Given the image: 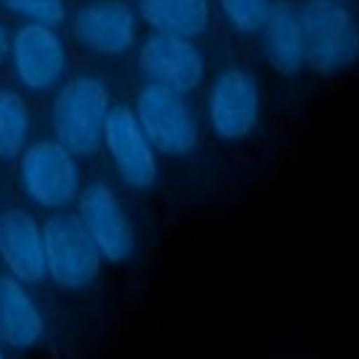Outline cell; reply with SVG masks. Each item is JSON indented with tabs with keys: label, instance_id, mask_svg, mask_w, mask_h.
<instances>
[{
	"label": "cell",
	"instance_id": "6da1fadb",
	"mask_svg": "<svg viewBox=\"0 0 359 359\" xmlns=\"http://www.w3.org/2000/svg\"><path fill=\"white\" fill-rule=\"evenodd\" d=\"M205 135L222 149L252 143L264 126V90L255 70L238 59L222 62L199 90Z\"/></svg>",
	"mask_w": 359,
	"mask_h": 359
},
{
	"label": "cell",
	"instance_id": "7a4b0ae2",
	"mask_svg": "<svg viewBox=\"0 0 359 359\" xmlns=\"http://www.w3.org/2000/svg\"><path fill=\"white\" fill-rule=\"evenodd\" d=\"M115 104L109 81L95 70H70L48 95L50 135L67 146L81 163L101 154L104 121Z\"/></svg>",
	"mask_w": 359,
	"mask_h": 359
},
{
	"label": "cell",
	"instance_id": "3957f363",
	"mask_svg": "<svg viewBox=\"0 0 359 359\" xmlns=\"http://www.w3.org/2000/svg\"><path fill=\"white\" fill-rule=\"evenodd\" d=\"M306 70L339 79L359 67V11L353 0H297Z\"/></svg>",
	"mask_w": 359,
	"mask_h": 359
},
{
	"label": "cell",
	"instance_id": "277c9868",
	"mask_svg": "<svg viewBox=\"0 0 359 359\" xmlns=\"http://www.w3.org/2000/svg\"><path fill=\"white\" fill-rule=\"evenodd\" d=\"M14 180L28 208L56 213L73 210L84 185V168L67 146H62L53 135H42L31 137L28 146L17 154Z\"/></svg>",
	"mask_w": 359,
	"mask_h": 359
},
{
	"label": "cell",
	"instance_id": "5b68a950",
	"mask_svg": "<svg viewBox=\"0 0 359 359\" xmlns=\"http://www.w3.org/2000/svg\"><path fill=\"white\" fill-rule=\"evenodd\" d=\"M129 107L160 157L188 160L202 149L205 126L194 95L140 81Z\"/></svg>",
	"mask_w": 359,
	"mask_h": 359
},
{
	"label": "cell",
	"instance_id": "8992f818",
	"mask_svg": "<svg viewBox=\"0 0 359 359\" xmlns=\"http://www.w3.org/2000/svg\"><path fill=\"white\" fill-rule=\"evenodd\" d=\"M73 213L93 238L104 264L129 266L140 255L143 238H140L137 216L126 202V196L121 194V188L107 177L84 180Z\"/></svg>",
	"mask_w": 359,
	"mask_h": 359
},
{
	"label": "cell",
	"instance_id": "52a82bcc",
	"mask_svg": "<svg viewBox=\"0 0 359 359\" xmlns=\"http://www.w3.org/2000/svg\"><path fill=\"white\" fill-rule=\"evenodd\" d=\"M45 280L65 294H81L101 278L104 258L73 210H56L42 219Z\"/></svg>",
	"mask_w": 359,
	"mask_h": 359
},
{
	"label": "cell",
	"instance_id": "ba28073f",
	"mask_svg": "<svg viewBox=\"0 0 359 359\" xmlns=\"http://www.w3.org/2000/svg\"><path fill=\"white\" fill-rule=\"evenodd\" d=\"M70 39L59 25L17 22L8 50V79L25 95H50L70 73Z\"/></svg>",
	"mask_w": 359,
	"mask_h": 359
},
{
	"label": "cell",
	"instance_id": "9c48e42d",
	"mask_svg": "<svg viewBox=\"0 0 359 359\" xmlns=\"http://www.w3.org/2000/svg\"><path fill=\"white\" fill-rule=\"evenodd\" d=\"M101 154L115 177V185L129 194H149L163 174V157L140 129L129 101H115L101 132Z\"/></svg>",
	"mask_w": 359,
	"mask_h": 359
},
{
	"label": "cell",
	"instance_id": "30bf717a",
	"mask_svg": "<svg viewBox=\"0 0 359 359\" xmlns=\"http://www.w3.org/2000/svg\"><path fill=\"white\" fill-rule=\"evenodd\" d=\"M132 0H79L67 17V39L90 59H121L140 42Z\"/></svg>",
	"mask_w": 359,
	"mask_h": 359
},
{
	"label": "cell",
	"instance_id": "8fae6325",
	"mask_svg": "<svg viewBox=\"0 0 359 359\" xmlns=\"http://www.w3.org/2000/svg\"><path fill=\"white\" fill-rule=\"evenodd\" d=\"M135 67L140 81L160 84L185 95H196L210 76L208 53L199 39L160 31L140 36L135 45Z\"/></svg>",
	"mask_w": 359,
	"mask_h": 359
},
{
	"label": "cell",
	"instance_id": "7c38bea8",
	"mask_svg": "<svg viewBox=\"0 0 359 359\" xmlns=\"http://www.w3.org/2000/svg\"><path fill=\"white\" fill-rule=\"evenodd\" d=\"M0 269L28 286L45 283L42 219L28 205L0 208Z\"/></svg>",
	"mask_w": 359,
	"mask_h": 359
},
{
	"label": "cell",
	"instance_id": "4fadbf2b",
	"mask_svg": "<svg viewBox=\"0 0 359 359\" xmlns=\"http://www.w3.org/2000/svg\"><path fill=\"white\" fill-rule=\"evenodd\" d=\"M34 289L0 272V342L11 353H31L48 337L50 320Z\"/></svg>",
	"mask_w": 359,
	"mask_h": 359
},
{
	"label": "cell",
	"instance_id": "5bb4252c",
	"mask_svg": "<svg viewBox=\"0 0 359 359\" xmlns=\"http://www.w3.org/2000/svg\"><path fill=\"white\" fill-rule=\"evenodd\" d=\"M255 48L266 70L278 79H297L306 73L303 25L294 0H275L255 34Z\"/></svg>",
	"mask_w": 359,
	"mask_h": 359
},
{
	"label": "cell",
	"instance_id": "9a60e30c",
	"mask_svg": "<svg viewBox=\"0 0 359 359\" xmlns=\"http://www.w3.org/2000/svg\"><path fill=\"white\" fill-rule=\"evenodd\" d=\"M137 17L149 31L205 39L216 25L213 0H135Z\"/></svg>",
	"mask_w": 359,
	"mask_h": 359
},
{
	"label": "cell",
	"instance_id": "2e32d148",
	"mask_svg": "<svg viewBox=\"0 0 359 359\" xmlns=\"http://www.w3.org/2000/svg\"><path fill=\"white\" fill-rule=\"evenodd\" d=\"M34 135V107L17 84L0 81V163H14Z\"/></svg>",
	"mask_w": 359,
	"mask_h": 359
},
{
	"label": "cell",
	"instance_id": "e0dca14e",
	"mask_svg": "<svg viewBox=\"0 0 359 359\" xmlns=\"http://www.w3.org/2000/svg\"><path fill=\"white\" fill-rule=\"evenodd\" d=\"M272 3L275 0H213V8H216V20H222V25L233 36L250 39L258 34Z\"/></svg>",
	"mask_w": 359,
	"mask_h": 359
},
{
	"label": "cell",
	"instance_id": "ac0fdd59",
	"mask_svg": "<svg viewBox=\"0 0 359 359\" xmlns=\"http://www.w3.org/2000/svg\"><path fill=\"white\" fill-rule=\"evenodd\" d=\"M70 0H0V11L17 22H42V25H65L70 17Z\"/></svg>",
	"mask_w": 359,
	"mask_h": 359
},
{
	"label": "cell",
	"instance_id": "d6986e66",
	"mask_svg": "<svg viewBox=\"0 0 359 359\" xmlns=\"http://www.w3.org/2000/svg\"><path fill=\"white\" fill-rule=\"evenodd\" d=\"M11 34H14V25H8L3 17H0V70L6 67L8 62V50H11Z\"/></svg>",
	"mask_w": 359,
	"mask_h": 359
},
{
	"label": "cell",
	"instance_id": "ffe728a7",
	"mask_svg": "<svg viewBox=\"0 0 359 359\" xmlns=\"http://www.w3.org/2000/svg\"><path fill=\"white\" fill-rule=\"evenodd\" d=\"M0 359H8V348L0 342Z\"/></svg>",
	"mask_w": 359,
	"mask_h": 359
},
{
	"label": "cell",
	"instance_id": "44dd1931",
	"mask_svg": "<svg viewBox=\"0 0 359 359\" xmlns=\"http://www.w3.org/2000/svg\"><path fill=\"white\" fill-rule=\"evenodd\" d=\"M0 272H3V269H0Z\"/></svg>",
	"mask_w": 359,
	"mask_h": 359
},
{
	"label": "cell",
	"instance_id": "7402d4cb",
	"mask_svg": "<svg viewBox=\"0 0 359 359\" xmlns=\"http://www.w3.org/2000/svg\"><path fill=\"white\" fill-rule=\"evenodd\" d=\"M353 3H356V0H353Z\"/></svg>",
	"mask_w": 359,
	"mask_h": 359
}]
</instances>
